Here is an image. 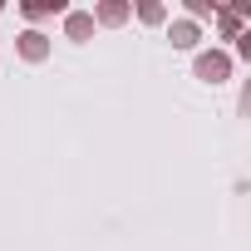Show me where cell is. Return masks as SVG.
<instances>
[{
    "instance_id": "cell-2",
    "label": "cell",
    "mask_w": 251,
    "mask_h": 251,
    "mask_svg": "<svg viewBox=\"0 0 251 251\" xmlns=\"http://www.w3.org/2000/svg\"><path fill=\"white\" fill-rule=\"evenodd\" d=\"M20 54H25L30 64H40V59L50 54V40H45L40 30H25V35H20Z\"/></svg>"
},
{
    "instance_id": "cell-5",
    "label": "cell",
    "mask_w": 251,
    "mask_h": 251,
    "mask_svg": "<svg viewBox=\"0 0 251 251\" xmlns=\"http://www.w3.org/2000/svg\"><path fill=\"white\" fill-rule=\"evenodd\" d=\"M94 20H99V25H123V20H128V5H118V0H103V5L94 10Z\"/></svg>"
},
{
    "instance_id": "cell-7",
    "label": "cell",
    "mask_w": 251,
    "mask_h": 251,
    "mask_svg": "<svg viewBox=\"0 0 251 251\" xmlns=\"http://www.w3.org/2000/svg\"><path fill=\"white\" fill-rule=\"evenodd\" d=\"M217 25H222V35H241V10H217Z\"/></svg>"
},
{
    "instance_id": "cell-3",
    "label": "cell",
    "mask_w": 251,
    "mask_h": 251,
    "mask_svg": "<svg viewBox=\"0 0 251 251\" xmlns=\"http://www.w3.org/2000/svg\"><path fill=\"white\" fill-rule=\"evenodd\" d=\"M64 30H69V40H89L94 35V15L89 10H69L64 15Z\"/></svg>"
},
{
    "instance_id": "cell-4",
    "label": "cell",
    "mask_w": 251,
    "mask_h": 251,
    "mask_svg": "<svg viewBox=\"0 0 251 251\" xmlns=\"http://www.w3.org/2000/svg\"><path fill=\"white\" fill-rule=\"evenodd\" d=\"M25 15H30V20H45V15H69V5H64V0H30V5H25Z\"/></svg>"
},
{
    "instance_id": "cell-8",
    "label": "cell",
    "mask_w": 251,
    "mask_h": 251,
    "mask_svg": "<svg viewBox=\"0 0 251 251\" xmlns=\"http://www.w3.org/2000/svg\"><path fill=\"white\" fill-rule=\"evenodd\" d=\"M138 15H143V20H148V25H158V20H163V15H168V10H163V5H153V0H148V5H138Z\"/></svg>"
},
{
    "instance_id": "cell-9",
    "label": "cell",
    "mask_w": 251,
    "mask_h": 251,
    "mask_svg": "<svg viewBox=\"0 0 251 251\" xmlns=\"http://www.w3.org/2000/svg\"><path fill=\"white\" fill-rule=\"evenodd\" d=\"M187 10H192V20H207V15H217L212 5H202V0H192V5H187Z\"/></svg>"
},
{
    "instance_id": "cell-1",
    "label": "cell",
    "mask_w": 251,
    "mask_h": 251,
    "mask_svg": "<svg viewBox=\"0 0 251 251\" xmlns=\"http://www.w3.org/2000/svg\"><path fill=\"white\" fill-rule=\"evenodd\" d=\"M231 74V59L222 54V50H212V54H197V79H207V84H222Z\"/></svg>"
},
{
    "instance_id": "cell-6",
    "label": "cell",
    "mask_w": 251,
    "mask_h": 251,
    "mask_svg": "<svg viewBox=\"0 0 251 251\" xmlns=\"http://www.w3.org/2000/svg\"><path fill=\"white\" fill-rule=\"evenodd\" d=\"M168 40H173L177 50H192V45H197V25H192V20H177V25L168 30Z\"/></svg>"
}]
</instances>
